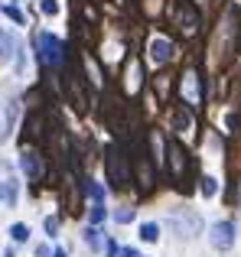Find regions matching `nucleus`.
I'll return each instance as SVG.
<instances>
[{
    "instance_id": "obj_1",
    "label": "nucleus",
    "mask_w": 241,
    "mask_h": 257,
    "mask_svg": "<svg viewBox=\"0 0 241 257\" xmlns=\"http://www.w3.org/2000/svg\"><path fill=\"white\" fill-rule=\"evenodd\" d=\"M108 176H111V186L114 189H124L127 182H131L127 160H124V150H120V147H111L108 150Z\"/></svg>"
},
{
    "instance_id": "obj_2",
    "label": "nucleus",
    "mask_w": 241,
    "mask_h": 257,
    "mask_svg": "<svg viewBox=\"0 0 241 257\" xmlns=\"http://www.w3.org/2000/svg\"><path fill=\"white\" fill-rule=\"evenodd\" d=\"M209 241L215 247H222V251H228V247L235 244V225H231V221H215V225H212Z\"/></svg>"
},
{
    "instance_id": "obj_3",
    "label": "nucleus",
    "mask_w": 241,
    "mask_h": 257,
    "mask_svg": "<svg viewBox=\"0 0 241 257\" xmlns=\"http://www.w3.org/2000/svg\"><path fill=\"white\" fill-rule=\"evenodd\" d=\"M170 56H173V46H170V39H163V36H153L150 39V59L157 65H163V62H170Z\"/></svg>"
},
{
    "instance_id": "obj_4",
    "label": "nucleus",
    "mask_w": 241,
    "mask_h": 257,
    "mask_svg": "<svg viewBox=\"0 0 241 257\" xmlns=\"http://www.w3.org/2000/svg\"><path fill=\"white\" fill-rule=\"evenodd\" d=\"M17 120H20V101H7L4 107V137H10L17 131Z\"/></svg>"
},
{
    "instance_id": "obj_5",
    "label": "nucleus",
    "mask_w": 241,
    "mask_h": 257,
    "mask_svg": "<svg viewBox=\"0 0 241 257\" xmlns=\"http://www.w3.org/2000/svg\"><path fill=\"white\" fill-rule=\"evenodd\" d=\"M170 160H173V170H176V173L186 170V150H183L179 140H170Z\"/></svg>"
},
{
    "instance_id": "obj_6",
    "label": "nucleus",
    "mask_w": 241,
    "mask_h": 257,
    "mask_svg": "<svg viewBox=\"0 0 241 257\" xmlns=\"http://www.w3.org/2000/svg\"><path fill=\"white\" fill-rule=\"evenodd\" d=\"M17 199H20V186H17L13 176H7V179H4V205L13 208V205H17Z\"/></svg>"
},
{
    "instance_id": "obj_7",
    "label": "nucleus",
    "mask_w": 241,
    "mask_h": 257,
    "mask_svg": "<svg viewBox=\"0 0 241 257\" xmlns=\"http://www.w3.org/2000/svg\"><path fill=\"white\" fill-rule=\"evenodd\" d=\"M23 166H26V173H30L33 179H43L46 166H43V160H39L36 153H26V157H23Z\"/></svg>"
},
{
    "instance_id": "obj_8",
    "label": "nucleus",
    "mask_w": 241,
    "mask_h": 257,
    "mask_svg": "<svg viewBox=\"0 0 241 257\" xmlns=\"http://www.w3.org/2000/svg\"><path fill=\"white\" fill-rule=\"evenodd\" d=\"M179 23H183V33H192L199 26V17H192V10L183 4V7H179Z\"/></svg>"
},
{
    "instance_id": "obj_9",
    "label": "nucleus",
    "mask_w": 241,
    "mask_h": 257,
    "mask_svg": "<svg viewBox=\"0 0 241 257\" xmlns=\"http://www.w3.org/2000/svg\"><path fill=\"white\" fill-rule=\"evenodd\" d=\"M189 124H192V120H189V114H186L183 107H176V111H173V127L186 134V131H189Z\"/></svg>"
},
{
    "instance_id": "obj_10",
    "label": "nucleus",
    "mask_w": 241,
    "mask_h": 257,
    "mask_svg": "<svg viewBox=\"0 0 241 257\" xmlns=\"http://www.w3.org/2000/svg\"><path fill=\"white\" fill-rule=\"evenodd\" d=\"M183 91H186V98H189V101H196V98H199V82H196V75H192V72L186 75V85H183Z\"/></svg>"
},
{
    "instance_id": "obj_11",
    "label": "nucleus",
    "mask_w": 241,
    "mask_h": 257,
    "mask_svg": "<svg viewBox=\"0 0 241 257\" xmlns=\"http://www.w3.org/2000/svg\"><path fill=\"white\" fill-rule=\"evenodd\" d=\"M140 238H144V241H150V244H153V241L160 238V228L153 225V221H147V225H140Z\"/></svg>"
},
{
    "instance_id": "obj_12",
    "label": "nucleus",
    "mask_w": 241,
    "mask_h": 257,
    "mask_svg": "<svg viewBox=\"0 0 241 257\" xmlns=\"http://www.w3.org/2000/svg\"><path fill=\"white\" fill-rule=\"evenodd\" d=\"M85 244H88L91 251H98V247H101V231H98V228H88V231H85Z\"/></svg>"
},
{
    "instance_id": "obj_13",
    "label": "nucleus",
    "mask_w": 241,
    "mask_h": 257,
    "mask_svg": "<svg viewBox=\"0 0 241 257\" xmlns=\"http://www.w3.org/2000/svg\"><path fill=\"white\" fill-rule=\"evenodd\" d=\"M10 238L13 241H26V238H30V228H26V225H10Z\"/></svg>"
},
{
    "instance_id": "obj_14",
    "label": "nucleus",
    "mask_w": 241,
    "mask_h": 257,
    "mask_svg": "<svg viewBox=\"0 0 241 257\" xmlns=\"http://www.w3.org/2000/svg\"><path fill=\"white\" fill-rule=\"evenodd\" d=\"M39 10H43L46 17H59V4L56 0H39Z\"/></svg>"
},
{
    "instance_id": "obj_15",
    "label": "nucleus",
    "mask_w": 241,
    "mask_h": 257,
    "mask_svg": "<svg viewBox=\"0 0 241 257\" xmlns=\"http://www.w3.org/2000/svg\"><path fill=\"white\" fill-rule=\"evenodd\" d=\"M215 192H218V182L212 179V176H205V179H202V195H209V199H212Z\"/></svg>"
},
{
    "instance_id": "obj_16",
    "label": "nucleus",
    "mask_w": 241,
    "mask_h": 257,
    "mask_svg": "<svg viewBox=\"0 0 241 257\" xmlns=\"http://www.w3.org/2000/svg\"><path fill=\"white\" fill-rule=\"evenodd\" d=\"M114 221L127 225V221H134V212H131V208H120V212H114Z\"/></svg>"
},
{
    "instance_id": "obj_17",
    "label": "nucleus",
    "mask_w": 241,
    "mask_h": 257,
    "mask_svg": "<svg viewBox=\"0 0 241 257\" xmlns=\"http://www.w3.org/2000/svg\"><path fill=\"white\" fill-rule=\"evenodd\" d=\"M13 56V39H10V33H4V59H10Z\"/></svg>"
},
{
    "instance_id": "obj_18",
    "label": "nucleus",
    "mask_w": 241,
    "mask_h": 257,
    "mask_svg": "<svg viewBox=\"0 0 241 257\" xmlns=\"http://www.w3.org/2000/svg\"><path fill=\"white\" fill-rule=\"evenodd\" d=\"M7 17H13V20H17L20 26H23V13H20V10H17L13 4H7Z\"/></svg>"
},
{
    "instance_id": "obj_19",
    "label": "nucleus",
    "mask_w": 241,
    "mask_h": 257,
    "mask_svg": "<svg viewBox=\"0 0 241 257\" xmlns=\"http://www.w3.org/2000/svg\"><path fill=\"white\" fill-rule=\"evenodd\" d=\"M104 218V212H101V205H95V208H91V221H101Z\"/></svg>"
},
{
    "instance_id": "obj_20",
    "label": "nucleus",
    "mask_w": 241,
    "mask_h": 257,
    "mask_svg": "<svg viewBox=\"0 0 241 257\" xmlns=\"http://www.w3.org/2000/svg\"><path fill=\"white\" fill-rule=\"evenodd\" d=\"M56 228H59V225H56V218H46V231L56 234Z\"/></svg>"
},
{
    "instance_id": "obj_21",
    "label": "nucleus",
    "mask_w": 241,
    "mask_h": 257,
    "mask_svg": "<svg viewBox=\"0 0 241 257\" xmlns=\"http://www.w3.org/2000/svg\"><path fill=\"white\" fill-rule=\"evenodd\" d=\"M36 257H49V247H46V244H39V247H36Z\"/></svg>"
},
{
    "instance_id": "obj_22",
    "label": "nucleus",
    "mask_w": 241,
    "mask_h": 257,
    "mask_svg": "<svg viewBox=\"0 0 241 257\" xmlns=\"http://www.w3.org/2000/svg\"><path fill=\"white\" fill-rule=\"evenodd\" d=\"M120 257H137V254H134V251H131V247H127V251H120Z\"/></svg>"
},
{
    "instance_id": "obj_23",
    "label": "nucleus",
    "mask_w": 241,
    "mask_h": 257,
    "mask_svg": "<svg viewBox=\"0 0 241 257\" xmlns=\"http://www.w3.org/2000/svg\"><path fill=\"white\" fill-rule=\"evenodd\" d=\"M56 257H65V254H62V251H56Z\"/></svg>"
}]
</instances>
